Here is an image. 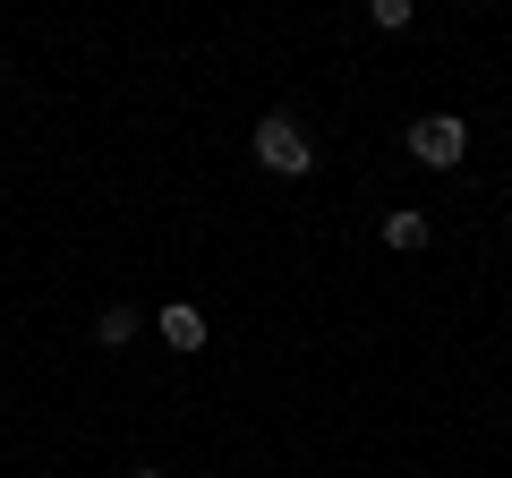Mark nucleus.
I'll list each match as a JSON object with an SVG mask.
<instances>
[{"label":"nucleus","mask_w":512,"mask_h":478,"mask_svg":"<svg viewBox=\"0 0 512 478\" xmlns=\"http://www.w3.org/2000/svg\"><path fill=\"white\" fill-rule=\"evenodd\" d=\"M154 325H163V342L180 350V359H197V350L214 342V325H205V308H188V299H171V308L154 316Z\"/></svg>","instance_id":"nucleus-4"},{"label":"nucleus","mask_w":512,"mask_h":478,"mask_svg":"<svg viewBox=\"0 0 512 478\" xmlns=\"http://www.w3.org/2000/svg\"><path fill=\"white\" fill-rule=\"evenodd\" d=\"M384 248H393V257H419L427 239H436V222H427V205H384Z\"/></svg>","instance_id":"nucleus-3"},{"label":"nucleus","mask_w":512,"mask_h":478,"mask_svg":"<svg viewBox=\"0 0 512 478\" xmlns=\"http://www.w3.org/2000/svg\"><path fill=\"white\" fill-rule=\"evenodd\" d=\"M402 146H410V163H427V171H461L470 120H461V111H419V120L402 129Z\"/></svg>","instance_id":"nucleus-2"},{"label":"nucleus","mask_w":512,"mask_h":478,"mask_svg":"<svg viewBox=\"0 0 512 478\" xmlns=\"http://www.w3.org/2000/svg\"><path fill=\"white\" fill-rule=\"evenodd\" d=\"M128 478H171V470H154V461H137V470H128Z\"/></svg>","instance_id":"nucleus-7"},{"label":"nucleus","mask_w":512,"mask_h":478,"mask_svg":"<svg viewBox=\"0 0 512 478\" xmlns=\"http://www.w3.org/2000/svg\"><path fill=\"white\" fill-rule=\"evenodd\" d=\"M0 86H9V69H0Z\"/></svg>","instance_id":"nucleus-8"},{"label":"nucleus","mask_w":512,"mask_h":478,"mask_svg":"<svg viewBox=\"0 0 512 478\" xmlns=\"http://www.w3.org/2000/svg\"><path fill=\"white\" fill-rule=\"evenodd\" d=\"M256 171H274V180H308L316 171V137L299 129L291 111H265L256 120Z\"/></svg>","instance_id":"nucleus-1"},{"label":"nucleus","mask_w":512,"mask_h":478,"mask_svg":"<svg viewBox=\"0 0 512 478\" xmlns=\"http://www.w3.org/2000/svg\"><path fill=\"white\" fill-rule=\"evenodd\" d=\"M128 342H137V308L120 299V308H103V316H94V350H128Z\"/></svg>","instance_id":"nucleus-5"},{"label":"nucleus","mask_w":512,"mask_h":478,"mask_svg":"<svg viewBox=\"0 0 512 478\" xmlns=\"http://www.w3.org/2000/svg\"><path fill=\"white\" fill-rule=\"evenodd\" d=\"M367 26H376V35H402V26H410V0H367Z\"/></svg>","instance_id":"nucleus-6"}]
</instances>
